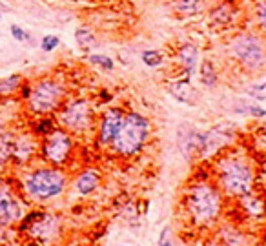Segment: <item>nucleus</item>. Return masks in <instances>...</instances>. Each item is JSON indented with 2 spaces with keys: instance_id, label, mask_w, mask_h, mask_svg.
<instances>
[{
  "instance_id": "1a4fd4ad",
  "label": "nucleus",
  "mask_w": 266,
  "mask_h": 246,
  "mask_svg": "<svg viewBox=\"0 0 266 246\" xmlns=\"http://www.w3.org/2000/svg\"><path fill=\"white\" fill-rule=\"evenodd\" d=\"M24 210L20 199L11 192L10 186L0 184V226H10L22 221Z\"/></svg>"
},
{
  "instance_id": "a211bd4d",
  "label": "nucleus",
  "mask_w": 266,
  "mask_h": 246,
  "mask_svg": "<svg viewBox=\"0 0 266 246\" xmlns=\"http://www.w3.org/2000/svg\"><path fill=\"white\" fill-rule=\"evenodd\" d=\"M199 81L201 84H205L206 88H215L219 82V75H217V70H215L214 62L210 60H205L203 64H199Z\"/></svg>"
},
{
  "instance_id": "0eeeda50",
  "label": "nucleus",
  "mask_w": 266,
  "mask_h": 246,
  "mask_svg": "<svg viewBox=\"0 0 266 246\" xmlns=\"http://www.w3.org/2000/svg\"><path fill=\"white\" fill-rule=\"evenodd\" d=\"M57 122L60 128L72 135H82L90 132L95 124V111L88 99H70L64 100L57 109Z\"/></svg>"
},
{
  "instance_id": "7c9ffc66",
  "label": "nucleus",
  "mask_w": 266,
  "mask_h": 246,
  "mask_svg": "<svg viewBox=\"0 0 266 246\" xmlns=\"http://www.w3.org/2000/svg\"><path fill=\"white\" fill-rule=\"evenodd\" d=\"M2 132H4V122L0 120V135H2Z\"/></svg>"
},
{
  "instance_id": "39448f33",
  "label": "nucleus",
  "mask_w": 266,
  "mask_h": 246,
  "mask_svg": "<svg viewBox=\"0 0 266 246\" xmlns=\"http://www.w3.org/2000/svg\"><path fill=\"white\" fill-rule=\"evenodd\" d=\"M64 100H66V84L55 77H42L29 86L26 106L29 113L42 117L55 113Z\"/></svg>"
},
{
  "instance_id": "7ed1b4c3",
  "label": "nucleus",
  "mask_w": 266,
  "mask_h": 246,
  "mask_svg": "<svg viewBox=\"0 0 266 246\" xmlns=\"http://www.w3.org/2000/svg\"><path fill=\"white\" fill-rule=\"evenodd\" d=\"M215 177L221 192L230 197H244L252 192L255 171L244 157L226 155L217 161Z\"/></svg>"
},
{
  "instance_id": "2eb2a0df",
  "label": "nucleus",
  "mask_w": 266,
  "mask_h": 246,
  "mask_svg": "<svg viewBox=\"0 0 266 246\" xmlns=\"http://www.w3.org/2000/svg\"><path fill=\"white\" fill-rule=\"evenodd\" d=\"M100 184V173L97 168H86L84 171H81L79 175L73 180V188L77 194L81 195H90L93 194Z\"/></svg>"
},
{
  "instance_id": "4be33fe9",
  "label": "nucleus",
  "mask_w": 266,
  "mask_h": 246,
  "mask_svg": "<svg viewBox=\"0 0 266 246\" xmlns=\"http://www.w3.org/2000/svg\"><path fill=\"white\" fill-rule=\"evenodd\" d=\"M244 91L253 100H259V102L266 100V79L264 81H257V82H252V84H248L244 88Z\"/></svg>"
},
{
  "instance_id": "6ab92c4d",
  "label": "nucleus",
  "mask_w": 266,
  "mask_h": 246,
  "mask_svg": "<svg viewBox=\"0 0 266 246\" xmlns=\"http://www.w3.org/2000/svg\"><path fill=\"white\" fill-rule=\"evenodd\" d=\"M75 40L79 44V47L82 49H91L93 46H97V35L95 31L88 26H81L75 29Z\"/></svg>"
},
{
  "instance_id": "f8f14e48",
  "label": "nucleus",
  "mask_w": 266,
  "mask_h": 246,
  "mask_svg": "<svg viewBox=\"0 0 266 246\" xmlns=\"http://www.w3.org/2000/svg\"><path fill=\"white\" fill-rule=\"evenodd\" d=\"M40 142L37 141L33 133H19L15 135V146H13V159L15 164L24 166L38 153Z\"/></svg>"
},
{
  "instance_id": "6e6552de",
  "label": "nucleus",
  "mask_w": 266,
  "mask_h": 246,
  "mask_svg": "<svg viewBox=\"0 0 266 246\" xmlns=\"http://www.w3.org/2000/svg\"><path fill=\"white\" fill-rule=\"evenodd\" d=\"M38 155L49 166H57V168L66 166L73 155V135L57 126L53 132L42 137V142L38 146Z\"/></svg>"
},
{
  "instance_id": "c756f323",
  "label": "nucleus",
  "mask_w": 266,
  "mask_h": 246,
  "mask_svg": "<svg viewBox=\"0 0 266 246\" xmlns=\"http://www.w3.org/2000/svg\"><path fill=\"white\" fill-rule=\"evenodd\" d=\"M262 144H264V148H266V130H264V133H262Z\"/></svg>"
},
{
  "instance_id": "ddd939ff",
  "label": "nucleus",
  "mask_w": 266,
  "mask_h": 246,
  "mask_svg": "<svg viewBox=\"0 0 266 246\" xmlns=\"http://www.w3.org/2000/svg\"><path fill=\"white\" fill-rule=\"evenodd\" d=\"M199 58H201V51L193 42H184L177 49L179 66L182 68L184 77H188V79H191L197 73V70H199Z\"/></svg>"
},
{
  "instance_id": "bb28decb",
  "label": "nucleus",
  "mask_w": 266,
  "mask_h": 246,
  "mask_svg": "<svg viewBox=\"0 0 266 246\" xmlns=\"http://www.w3.org/2000/svg\"><path fill=\"white\" fill-rule=\"evenodd\" d=\"M10 31H11V35H13L15 40H19V42H26V40H29V38H31V35H29L24 28L17 26V24H13V26H11Z\"/></svg>"
},
{
  "instance_id": "9d476101",
  "label": "nucleus",
  "mask_w": 266,
  "mask_h": 246,
  "mask_svg": "<svg viewBox=\"0 0 266 246\" xmlns=\"http://www.w3.org/2000/svg\"><path fill=\"white\" fill-rule=\"evenodd\" d=\"M124 115L126 113L122 111V108H108L102 113L99 122V137H97L100 146H111V142L122 124Z\"/></svg>"
},
{
  "instance_id": "f3484780",
  "label": "nucleus",
  "mask_w": 266,
  "mask_h": 246,
  "mask_svg": "<svg viewBox=\"0 0 266 246\" xmlns=\"http://www.w3.org/2000/svg\"><path fill=\"white\" fill-rule=\"evenodd\" d=\"M15 135L17 133L11 130H4L0 135V166L8 164L13 159V146H15Z\"/></svg>"
},
{
  "instance_id": "2f4dec72",
  "label": "nucleus",
  "mask_w": 266,
  "mask_h": 246,
  "mask_svg": "<svg viewBox=\"0 0 266 246\" xmlns=\"http://www.w3.org/2000/svg\"><path fill=\"white\" fill-rule=\"evenodd\" d=\"M0 19H2V15H0Z\"/></svg>"
},
{
  "instance_id": "412c9836",
  "label": "nucleus",
  "mask_w": 266,
  "mask_h": 246,
  "mask_svg": "<svg viewBox=\"0 0 266 246\" xmlns=\"http://www.w3.org/2000/svg\"><path fill=\"white\" fill-rule=\"evenodd\" d=\"M141 60H143L144 66H148V68H159L164 64L166 55H164L161 49H146V51L141 53Z\"/></svg>"
},
{
  "instance_id": "aec40b11",
  "label": "nucleus",
  "mask_w": 266,
  "mask_h": 246,
  "mask_svg": "<svg viewBox=\"0 0 266 246\" xmlns=\"http://www.w3.org/2000/svg\"><path fill=\"white\" fill-rule=\"evenodd\" d=\"M22 84H24V81H22V75H19V73L0 79V97H10V95L17 93Z\"/></svg>"
},
{
  "instance_id": "393cba45",
  "label": "nucleus",
  "mask_w": 266,
  "mask_h": 246,
  "mask_svg": "<svg viewBox=\"0 0 266 246\" xmlns=\"http://www.w3.org/2000/svg\"><path fill=\"white\" fill-rule=\"evenodd\" d=\"M58 46H60V38H58L57 35H46V37H42V40H40V49H42L44 53L55 51Z\"/></svg>"
},
{
  "instance_id": "cd10ccee",
  "label": "nucleus",
  "mask_w": 266,
  "mask_h": 246,
  "mask_svg": "<svg viewBox=\"0 0 266 246\" xmlns=\"http://www.w3.org/2000/svg\"><path fill=\"white\" fill-rule=\"evenodd\" d=\"M248 113L253 115V117H266V109L259 108V106H253V104H248Z\"/></svg>"
},
{
  "instance_id": "f03ea898",
  "label": "nucleus",
  "mask_w": 266,
  "mask_h": 246,
  "mask_svg": "<svg viewBox=\"0 0 266 246\" xmlns=\"http://www.w3.org/2000/svg\"><path fill=\"white\" fill-rule=\"evenodd\" d=\"M184 208L193 224L208 226L215 223L223 212V194L214 182L195 180L184 197Z\"/></svg>"
},
{
  "instance_id": "dca6fc26",
  "label": "nucleus",
  "mask_w": 266,
  "mask_h": 246,
  "mask_svg": "<svg viewBox=\"0 0 266 246\" xmlns=\"http://www.w3.org/2000/svg\"><path fill=\"white\" fill-rule=\"evenodd\" d=\"M173 6L181 17H193L206 10V0H173Z\"/></svg>"
},
{
  "instance_id": "f257e3e1",
  "label": "nucleus",
  "mask_w": 266,
  "mask_h": 246,
  "mask_svg": "<svg viewBox=\"0 0 266 246\" xmlns=\"http://www.w3.org/2000/svg\"><path fill=\"white\" fill-rule=\"evenodd\" d=\"M70 184V177L62 168L57 166H40L29 170L22 177V192H24L26 199L33 201V203H48L60 197L68 190Z\"/></svg>"
},
{
  "instance_id": "4468645a",
  "label": "nucleus",
  "mask_w": 266,
  "mask_h": 246,
  "mask_svg": "<svg viewBox=\"0 0 266 246\" xmlns=\"http://www.w3.org/2000/svg\"><path fill=\"white\" fill-rule=\"evenodd\" d=\"M168 91L182 104H195V100H197V90L191 86V79L188 77L168 82Z\"/></svg>"
},
{
  "instance_id": "5701e85b",
  "label": "nucleus",
  "mask_w": 266,
  "mask_h": 246,
  "mask_svg": "<svg viewBox=\"0 0 266 246\" xmlns=\"http://www.w3.org/2000/svg\"><path fill=\"white\" fill-rule=\"evenodd\" d=\"M88 62H90V64H93V66L100 68V70H104V71H113V70H115L113 58L108 57V55H100V53H91V55H88Z\"/></svg>"
},
{
  "instance_id": "423d86ee",
  "label": "nucleus",
  "mask_w": 266,
  "mask_h": 246,
  "mask_svg": "<svg viewBox=\"0 0 266 246\" xmlns=\"http://www.w3.org/2000/svg\"><path fill=\"white\" fill-rule=\"evenodd\" d=\"M230 55L248 73H257L266 68V44L252 31L237 33L230 40Z\"/></svg>"
},
{
  "instance_id": "a878e982",
  "label": "nucleus",
  "mask_w": 266,
  "mask_h": 246,
  "mask_svg": "<svg viewBox=\"0 0 266 246\" xmlns=\"http://www.w3.org/2000/svg\"><path fill=\"white\" fill-rule=\"evenodd\" d=\"M255 20H257V28L266 33V0H261L255 6Z\"/></svg>"
},
{
  "instance_id": "c85d7f7f",
  "label": "nucleus",
  "mask_w": 266,
  "mask_h": 246,
  "mask_svg": "<svg viewBox=\"0 0 266 246\" xmlns=\"http://www.w3.org/2000/svg\"><path fill=\"white\" fill-rule=\"evenodd\" d=\"M159 246H175V244H171V241H170V228H164V230H162Z\"/></svg>"
},
{
  "instance_id": "9b49d317",
  "label": "nucleus",
  "mask_w": 266,
  "mask_h": 246,
  "mask_svg": "<svg viewBox=\"0 0 266 246\" xmlns=\"http://www.w3.org/2000/svg\"><path fill=\"white\" fill-rule=\"evenodd\" d=\"M232 135L233 133L228 126H215V128H212L210 132L201 133V153L199 155L208 159V157L219 153L224 146H226V141H228V137H232Z\"/></svg>"
},
{
  "instance_id": "20e7f679",
  "label": "nucleus",
  "mask_w": 266,
  "mask_h": 246,
  "mask_svg": "<svg viewBox=\"0 0 266 246\" xmlns=\"http://www.w3.org/2000/svg\"><path fill=\"white\" fill-rule=\"evenodd\" d=\"M150 133H152L150 120L137 111H129V113L124 115L122 124H120L119 132L111 142V148L120 157H126V159L135 157L146 146Z\"/></svg>"
},
{
  "instance_id": "b1692460",
  "label": "nucleus",
  "mask_w": 266,
  "mask_h": 246,
  "mask_svg": "<svg viewBox=\"0 0 266 246\" xmlns=\"http://www.w3.org/2000/svg\"><path fill=\"white\" fill-rule=\"evenodd\" d=\"M57 128V122H55V118L49 117V115H42L40 120L37 122V126L33 128V133L38 135V137H44V135H48L49 132Z\"/></svg>"
}]
</instances>
